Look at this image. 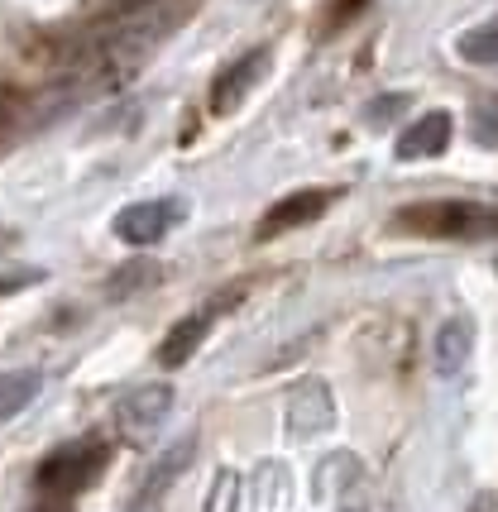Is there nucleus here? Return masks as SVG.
Listing matches in <instances>:
<instances>
[{
  "label": "nucleus",
  "instance_id": "f257e3e1",
  "mask_svg": "<svg viewBox=\"0 0 498 512\" xmlns=\"http://www.w3.org/2000/svg\"><path fill=\"white\" fill-rule=\"evenodd\" d=\"M393 230L427 240H494L498 206L489 201H412L393 216Z\"/></svg>",
  "mask_w": 498,
  "mask_h": 512
},
{
  "label": "nucleus",
  "instance_id": "f03ea898",
  "mask_svg": "<svg viewBox=\"0 0 498 512\" xmlns=\"http://www.w3.org/2000/svg\"><path fill=\"white\" fill-rule=\"evenodd\" d=\"M106 465H111V446L96 441V436H87V441H72V446L53 450L44 465H39L34 484H39L44 498H63V503H72L82 489L96 484V474H101Z\"/></svg>",
  "mask_w": 498,
  "mask_h": 512
},
{
  "label": "nucleus",
  "instance_id": "7ed1b4c3",
  "mask_svg": "<svg viewBox=\"0 0 498 512\" xmlns=\"http://www.w3.org/2000/svg\"><path fill=\"white\" fill-rule=\"evenodd\" d=\"M187 221V201L163 197V201H130L120 216H115V240L130 249H149L159 245L163 235H173Z\"/></svg>",
  "mask_w": 498,
  "mask_h": 512
},
{
  "label": "nucleus",
  "instance_id": "20e7f679",
  "mask_svg": "<svg viewBox=\"0 0 498 512\" xmlns=\"http://www.w3.org/2000/svg\"><path fill=\"white\" fill-rule=\"evenodd\" d=\"M168 412H173V388H168V383H144V388H135V393L120 398V407H115V426H120L125 441L144 446V441L168 422Z\"/></svg>",
  "mask_w": 498,
  "mask_h": 512
},
{
  "label": "nucleus",
  "instance_id": "39448f33",
  "mask_svg": "<svg viewBox=\"0 0 498 512\" xmlns=\"http://www.w3.org/2000/svg\"><path fill=\"white\" fill-rule=\"evenodd\" d=\"M192 460H197V436H182V441H173V446H168L159 460L149 465L144 484L135 489V503H130V512H163V503H168L173 484H178L182 474H187V465H192Z\"/></svg>",
  "mask_w": 498,
  "mask_h": 512
},
{
  "label": "nucleus",
  "instance_id": "423d86ee",
  "mask_svg": "<svg viewBox=\"0 0 498 512\" xmlns=\"http://www.w3.org/2000/svg\"><path fill=\"white\" fill-rule=\"evenodd\" d=\"M340 192L336 187H307V192H293V197H283L278 206H269V216L254 225V240H278V235H288L297 225H312L326 216V206L336 201Z\"/></svg>",
  "mask_w": 498,
  "mask_h": 512
},
{
  "label": "nucleus",
  "instance_id": "0eeeda50",
  "mask_svg": "<svg viewBox=\"0 0 498 512\" xmlns=\"http://www.w3.org/2000/svg\"><path fill=\"white\" fill-rule=\"evenodd\" d=\"M240 292H245V283H240V288L230 292V297H216V302H211L206 312H192L187 321H178L173 331L163 335V345H159V364H163V369H182L187 359L197 355V350H202V340L211 335V321H216L221 312H230Z\"/></svg>",
  "mask_w": 498,
  "mask_h": 512
},
{
  "label": "nucleus",
  "instance_id": "6e6552de",
  "mask_svg": "<svg viewBox=\"0 0 498 512\" xmlns=\"http://www.w3.org/2000/svg\"><path fill=\"white\" fill-rule=\"evenodd\" d=\"M269 67H273V53H269V48H249V53H240V58H235V63H230L226 72L216 77V87H211V111H216V115H230L249 96V91L269 77Z\"/></svg>",
  "mask_w": 498,
  "mask_h": 512
},
{
  "label": "nucleus",
  "instance_id": "1a4fd4ad",
  "mask_svg": "<svg viewBox=\"0 0 498 512\" xmlns=\"http://www.w3.org/2000/svg\"><path fill=\"white\" fill-rule=\"evenodd\" d=\"M451 130H455L451 111H427V115H417L408 130L398 134L393 154L403 158V163H412V158H436V154H446V149H451Z\"/></svg>",
  "mask_w": 498,
  "mask_h": 512
},
{
  "label": "nucleus",
  "instance_id": "9d476101",
  "mask_svg": "<svg viewBox=\"0 0 498 512\" xmlns=\"http://www.w3.org/2000/svg\"><path fill=\"white\" fill-rule=\"evenodd\" d=\"M288 426H293L297 436H321V431L336 426V402H331V393H326V383L321 379H302L293 388Z\"/></svg>",
  "mask_w": 498,
  "mask_h": 512
},
{
  "label": "nucleus",
  "instance_id": "9b49d317",
  "mask_svg": "<svg viewBox=\"0 0 498 512\" xmlns=\"http://www.w3.org/2000/svg\"><path fill=\"white\" fill-rule=\"evenodd\" d=\"M470 350H475V326H470L465 316L441 321L436 345H431V355H436V374H441V379H455V374L470 364Z\"/></svg>",
  "mask_w": 498,
  "mask_h": 512
},
{
  "label": "nucleus",
  "instance_id": "f8f14e48",
  "mask_svg": "<svg viewBox=\"0 0 498 512\" xmlns=\"http://www.w3.org/2000/svg\"><path fill=\"white\" fill-rule=\"evenodd\" d=\"M154 283H163V264L149 259V254H135L130 264H120L111 278H106V297H111V302H125V297L154 288Z\"/></svg>",
  "mask_w": 498,
  "mask_h": 512
},
{
  "label": "nucleus",
  "instance_id": "ddd939ff",
  "mask_svg": "<svg viewBox=\"0 0 498 512\" xmlns=\"http://www.w3.org/2000/svg\"><path fill=\"white\" fill-rule=\"evenodd\" d=\"M39 388H44L39 369H10V374H0V422L20 417L24 407L39 398Z\"/></svg>",
  "mask_w": 498,
  "mask_h": 512
},
{
  "label": "nucleus",
  "instance_id": "4468645a",
  "mask_svg": "<svg viewBox=\"0 0 498 512\" xmlns=\"http://www.w3.org/2000/svg\"><path fill=\"white\" fill-rule=\"evenodd\" d=\"M455 53L475 67L498 63V20H484V24H475V29H465V34L455 39Z\"/></svg>",
  "mask_w": 498,
  "mask_h": 512
},
{
  "label": "nucleus",
  "instance_id": "2eb2a0df",
  "mask_svg": "<svg viewBox=\"0 0 498 512\" xmlns=\"http://www.w3.org/2000/svg\"><path fill=\"white\" fill-rule=\"evenodd\" d=\"M470 125H475V139L484 144V149H498V96H484V101H475Z\"/></svg>",
  "mask_w": 498,
  "mask_h": 512
},
{
  "label": "nucleus",
  "instance_id": "dca6fc26",
  "mask_svg": "<svg viewBox=\"0 0 498 512\" xmlns=\"http://www.w3.org/2000/svg\"><path fill=\"white\" fill-rule=\"evenodd\" d=\"M403 111H408V91H388V96L364 106V120H369V125H388L393 115H403Z\"/></svg>",
  "mask_w": 498,
  "mask_h": 512
},
{
  "label": "nucleus",
  "instance_id": "f3484780",
  "mask_svg": "<svg viewBox=\"0 0 498 512\" xmlns=\"http://www.w3.org/2000/svg\"><path fill=\"white\" fill-rule=\"evenodd\" d=\"M364 5H369V0H326V10H321V15H326V24H321V29H340V24H350Z\"/></svg>",
  "mask_w": 498,
  "mask_h": 512
},
{
  "label": "nucleus",
  "instance_id": "a211bd4d",
  "mask_svg": "<svg viewBox=\"0 0 498 512\" xmlns=\"http://www.w3.org/2000/svg\"><path fill=\"white\" fill-rule=\"evenodd\" d=\"M34 512H72V503H63V498H44Z\"/></svg>",
  "mask_w": 498,
  "mask_h": 512
}]
</instances>
